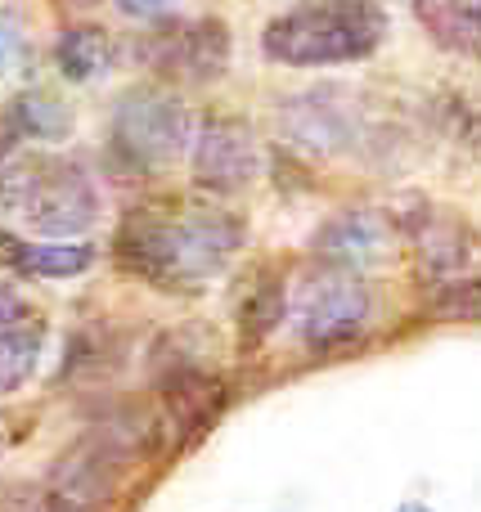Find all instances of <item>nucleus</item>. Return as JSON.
Instances as JSON below:
<instances>
[{
	"mask_svg": "<svg viewBox=\"0 0 481 512\" xmlns=\"http://www.w3.org/2000/svg\"><path fill=\"white\" fill-rule=\"evenodd\" d=\"M243 243H248V225L230 207L158 198V203L131 207L117 221L113 261L117 270L153 288L189 292L221 279Z\"/></svg>",
	"mask_w": 481,
	"mask_h": 512,
	"instance_id": "1",
	"label": "nucleus"
},
{
	"mask_svg": "<svg viewBox=\"0 0 481 512\" xmlns=\"http://www.w3.org/2000/svg\"><path fill=\"white\" fill-rule=\"evenodd\" d=\"M387 9L378 0H297L261 27V54L279 68H351L383 50Z\"/></svg>",
	"mask_w": 481,
	"mask_h": 512,
	"instance_id": "2",
	"label": "nucleus"
},
{
	"mask_svg": "<svg viewBox=\"0 0 481 512\" xmlns=\"http://www.w3.org/2000/svg\"><path fill=\"white\" fill-rule=\"evenodd\" d=\"M0 212L45 239H77L99 216V189L72 158L14 153L0 162Z\"/></svg>",
	"mask_w": 481,
	"mask_h": 512,
	"instance_id": "3",
	"label": "nucleus"
},
{
	"mask_svg": "<svg viewBox=\"0 0 481 512\" xmlns=\"http://www.w3.org/2000/svg\"><path fill=\"white\" fill-rule=\"evenodd\" d=\"M194 131V113L176 86H135L117 99L108 117V162L126 176H158L189 158Z\"/></svg>",
	"mask_w": 481,
	"mask_h": 512,
	"instance_id": "4",
	"label": "nucleus"
},
{
	"mask_svg": "<svg viewBox=\"0 0 481 512\" xmlns=\"http://www.w3.org/2000/svg\"><path fill=\"white\" fill-rule=\"evenodd\" d=\"M288 319L306 351L356 346L374 324V288L360 270L320 261L288 283Z\"/></svg>",
	"mask_w": 481,
	"mask_h": 512,
	"instance_id": "5",
	"label": "nucleus"
},
{
	"mask_svg": "<svg viewBox=\"0 0 481 512\" xmlns=\"http://www.w3.org/2000/svg\"><path fill=\"white\" fill-rule=\"evenodd\" d=\"M135 59L162 86H212L234 59V36L221 18H153V27L135 41Z\"/></svg>",
	"mask_w": 481,
	"mask_h": 512,
	"instance_id": "6",
	"label": "nucleus"
},
{
	"mask_svg": "<svg viewBox=\"0 0 481 512\" xmlns=\"http://www.w3.org/2000/svg\"><path fill=\"white\" fill-rule=\"evenodd\" d=\"M279 135L297 153L315 162H333L356 153L369 140V108L356 95V86H311L297 90L279 104Z\"/></svg>",
	"mask_w": 481,
	"mask_h": 512,
	"instance_id": "7",
	"label": "nucleus"
},
{
	"mask_svg": "<svg viewBox=\"0 0 481 512\" xmlns=\"http://www.w3.org/2000/svg\"><path fill=\"white\" fill-rule=\"evenodd\" d=\"M153 373H158V405H162V418H167L171 445L189 450V445H198L221 423L230 387L189 351L167 355Z\"/></svg>",
	"mask_w": 481,
	"mask_h": 512,
	"instance_id": "8",
	"label": "nucleus"
},
{
	"mask_svg": "<svg viewBox=\"0 0 481 512\" xmlns=\"http://www.w3.org/2000/svg\"><path fill=\"white\" fill-rule=\"evenodd\" d=\"M189 176H194V189H203L207 198L243 194L261 176L257 131L243 117H203L194 131V149H189Z\"/></svg>",
	"mask_w": 481,
	"mask_h": 512,
	"instance_id": "9",
	"label": "nucleus"
},
{
	"mask_svg": "<svg viewBox=\"0 0 481 512\" xmlns=\"http://www.w3.org/2000/svg\"><path fill=\"white\" fill-rule=\"evenodd\" d=\"M401 234L414 256V270L428 288L481 270V230L468 225L459 212L419 203L410 216H401Z\"/></svg>",
	"mask_w": 481,
	"mask_h": 512,
	"instance_id": "10",
	"label": "nucleus"
},
{
	"mask_svg": "<svg viewBox=\"0 0 481 512\" xmlns=\"http://www.w3.org/2000/svg\"><path fill=\"white\" fill-rule=\"evenodd\" d=\"M401 239V221L387 216L383 207H342L338 216H329L315 230L311 252L329 265H347V270L365 274L369 265H383Z\"/></svg>",
	"mask_w": 481,
	"mask_h": 512,
	"instance_id": "11",
	"label": "nucleus"
},
{
	"mask_svg": "<svg viewBox=\"0 0 481 512\" xmlns=\"http://www.w3.org/2000/svg\"><path fill=\"white\" fill-rule=\"evenodd\" d=\"M50 337V319L18 288L0 283V396H14L36 378Z\"/></svg>",
	"mask_w": 481,
	"mask_h": 512,
	"instance_id": "12",
	"label": "nucleus"
},
{
	"mask_svg": "<svg viewBox=\"0 0 481 512\" xmlns=\"http://www.w3.org/2000/svg\"><path fill=\"white\" fill-rule=\"evenodd\" d=\"M95 265V248L77 239H27V234L0 230V270L18 279H81Z\"/></svg>",
	"mask_w": 481,
	"mask_h": 512,
	"instance_id": "13",
	"label": "nucleus"
},
{
	"mask_svg": "<svg viewBox=\"0 0 481 512\" xmlns=\"http://www.w3.org/2000/svg\"><path fill=\"white\" fill-rule=\"evenodd\" d=\"M72 135V108L45 90H18L0 108V162L23 153L27 144H59Z\"/></svg>",
	"mask_w": 481,
	"mask_h": 512,
	"instance_id": "14",
	"label": "nucleus"
},
{
	"mask_svg": "<svg viewBox=\"0 0 481 512\" xmlns=\"http://www.w3.org/2000/svg\"><path fill=\"white\" fill-rule=\"evenodd\" d=\"M284 319H288V279L279 270H261L243 288L239 306H234V342H239V355L261 351Z\"/></svg>",
	"mask_w": 481,
	"mask_h": 512,
	"instance_id": "15",
	"label": "nucleus"
},
{
	"mask_svg": "<svg viewBox=\"0 0 481 512\" xmlns=\"http://www.w3.org/2000/svg\"><path fill=\"white\" fill-rule=\"evenodd\" d=\"M50 59H54V68H59L63 81H72V86H90V81H99L117 63V45L104 27L72 23L54 36Z\"/></svg>",
	"mask_w": 481,
	"mask_h": 512,
	"instance_id": "16",
	"label": "nucleus"
},
{
	"mask_svg": "<svg viewBox=\"0 0 481 512\" xmlns=\"http://www.w3.org/2000/svg\"><path fill=\"white\" fill-rule=\"evenodd\" d=\"M414 18L441 50L481 59V0H414Z\"/></svg>",
	"mask_w": 481,
	"mask_h": 512,
	"instance_id": "17",
	"label": "nucleus"
},
{
	"mask_svg": "<svg viewBox=\"0 0 481 512\" xmlns=\"http://www.w3.org/2000/svg\"><path fill=\"white\" fill-rule=\"evenodd\" d=\"M432 126L446 135L450 144H459L464 153H473L481 162V95L464 86H446L432 99Z\"/></svg>",
	"mask_w": 481,
	"mask_h": 512,
	"instance_id": "18",
	"label": "nucleus"
},
{
	"mask_svg": "<svg viewBox=\"0 0 481 512\" xmlns=\"http://www.w3.org/2000/svg\"><path fill=\"white\" fill-rule=\"evenodd\" d=\"M423 315L441 319V324H481V270L432 283L423 297Z\"/></svg>",
	"mask_w": 481,
	"mask_h": 512,
	"instance_id": "19",
	"label": "nucleus"
},
{
	"mask_svg": "<svg viewBox=\"0 0 481 512\" xmlns=\"http://www.w3.org/2000/svg\"><path fill=\"white\" fill-rule=\"evenodd\" d=\"M104 355H117V342L104 333V328H86V333H77L68 342V355H63V378H95V373H104Z\"/></svg>",
	"mask_w": 481,
	"mask_h": 512,
	"instance_id": "20",
	"label": "nucleus"
},
{
	"mask_svg": "<svg viewBox=\"0 0 481 512\" xmlns=\"http://www.w3.org/2000/svg\"><path fill=\"white\" fill-rule=\"evenodd\" d=\"M27 54H32V45H27L23 23H18L9 9H0V77L23 72L27 68Z\"/></svg>",
	"mask_w": 481,
	"mask_h": 512,
	"instance_id": "21",
	"label": "nucleus"
},
{
	"mask_svg": "<svg viewBox=\"0 0 481 512\" xmlns=\"http://www.w3.org/2000/svg\"><path fill=\"white\" fill-rule=\"evenodd\" d=\"M117 14L122 18H140V23H153V18H162L176 0H113Z\"/></svg>",
	"mask_w": 481,
	"mask_h": 512,
	"instance_id": "22",
	"label": "nucleus"
},
{
	"mask_svg": "<svg viewBox=\"0 0 481 512\" xmlns=\"http://www.w3.org/2000/svg\"><path fill=\"white\" fill-rule=\"evenodd\" d=\"M54 5H59L63 14H86V9H95L99 0H54Z\"/></svg>",
	"mask_w": 481,
	"mask_h": 512,
	"instance_id": "23",
	"label": "nucleus"
},
{
	"mask_svg": "<svg viewBox=\"0 0 481 512\" xmlns=\"http://www.w3.org/2000/svg\"><path fill=\"white\" fill-rule=\"evenodd\" d=\"M396 512H432L428 504H423V499H410V504H401V508H396Z\"/></svg>",
	"mask_w": 481,
	"mask_h": 512,
	"instance_id": "24",
	"label": "nucleus"
},
{
	"mask_svg": "<svg viewBox=\"0 0 481 512\" xmlns=\"http://www.w3.org/2000/svg\"><path fill=\"white\" fill-rule=\"evenodd\" d=\"M0 450H5V441H0Z\"/></svg>",
	"mask_w": 481,
	"mask_h": 512,
	"instance_id": "25",
	"label": "nucleus"
}]
</instances>
